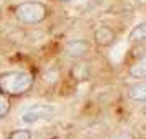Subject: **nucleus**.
Here are the masks:
<instances>
[{"mask_svg": "<svg viewBox=\"0 0 146 139\" xmlns=\"http://www.w3.org/2000/svg\"><path fill=\"white\" fill-rule=\"evenodd\" d=\"M8 111H10V101L5 97V93H0V118L7 116Z\"/></svg>", "mask_w": 146, "mask_h": 139, "instance_id": "9d476101", "label": "nucleus"}, {"mask_svg": "<svg viewBox=\"0 0 146 139\" xmlns=\"http://www.w3.org/2000/svg\"><path fill=\"white\" fill-rule=\"evenodd\" d=\"M128 72H130V75L133 79H145L146 77V56L139 57L135 64H131Z\"/></svg>", "mask_w": 146, "mask_h": 139, "instance_id": "0eeeda50", "label": "nucleus"}, {"mask_svg": "<svg viewBox=\"0 0 146 139\" xmlns=\"http://www.w3.org/2000/svg\"><path fill=\"white\" fill-rule=\"evenodd\" d=\"M54 113V108L44 103H36V105L27 108L23 115H21V121L23 123H35V121H40V119H48L51 118Z\"/></svg>", "mask_w": 146, "mask_h": 139, "instance_id": "7ed1b4c3", "label": "nucleus"}, {"mask_svg": "<svg viewBox=\"0 0 146 139\" xmlns=\"http://www.w3.org/2000/svg\"><path fill=\"white\" fill-rule=\"evenodd\" d=\"M90 49V44L84 40H72L69 41L66 46H64V54L69 56V57H74V59H79V57H84Z\"/></svg>", "mask_w": 146, "mask_h": 139, "instance_id": "20e7f679", "label": "nucleus"}, {"mask_svg": "<svg viewBox=\"0 0 146 139\" xmlns=\"http://www.w3.org/2000/svg\"><path fill=\"white\" fill-rule=\"evenodd\" d=\"M33 85V75L23 70L3 74L0 77V92L5 95H21Z\"/></svg>", "mask_w": 146, "mask_h": 139, "instance_id": "f257e3e1", "label": "nucleus"}, {"mask_svg": "<svg viewBox=\"0 0 146 139\" xmlns=\"http://www.w3.org/2000/svg\"><path fill=\"white\" fill-rule=\"evenodd\" d=\"M56 2H71V0H56Z\"/></svg>", "mask_w": 146, "mask_h": 139, "instance_id": "ddd939ff", "label": "nucleus"}, {"mask_svg": "<svg viewBox=\"0 0 146 139\" xmlns=\"http://www.w3.org/2000/svg\"><path fill=\"white\" fill-rule=\"evenodd\" d=\"M89 75H90V70H89V67L86 64H77V66H74L72 69V77L77 80H86L89 79Z\"/></svg>", "mask_w": 146, "mask_h": 139, "instance_id": "1a4fd4ad", "label": "nucleus"}, {"mask_svg": "<svg viewBox=\"0 0 146 139\" xmlns=\"http://www.w3.org/2000/svg\"><path fill=\"white\" fill-rule=\"evenodd\" d=\"M8 139H31V131L28 129H18V131H13Z\"/></svg>", "mask_w": 146, "mask_h": 139, "instance_id": "9b49d317", "label": "nucleus"}, {"mask_svg": "<svg viewBox=\"0 0 146 139\" xmlns=\"http://www.w3.org/2000/svg\"><path fill=\"white\" fill-rule=\"evenodd\" d=\"M128 97L133 101H146V80H141V82H136V84L130 85Z\"/></svg>", "mask_w": 146, "mask_h": 139, "instance_id": "423d86ee", "label": "nucleus"}, {"mask_svg": "<svg viewBox=\"0 0 146 139\" xmlns=\"http://www.w3.org/2000/svg\"><path fill=\"white\" fill-rule=\"evenodd\" d=\"M117 40V34L113 31L112 28L108 26H100L95 30V33H94V41H95V44H99L102 47H107L113 44Z\"/></svg>", "mask_w": 146, "mask_h": 139, "instance_id": "39448f33", "label": "nucleus"}, {"mask_svg": "<svg viewBox=\"0 0 146 139\" xmlns=\"http://www.w3.org/2000/svg\"><path fill=\"white\" fill-rule=\"evenodd\" d=\"M112 139H133V136H131V132H128V131H120Z\"/></svg>", "mask_w": 146, "mask_h": 139, "instance_id": "f8f14e48", "label": "nucleus"}, {"mask_svg": "<svg viewBox=\"0 0 146 139\" xmlns=\"http://www.w3.org/2000/svg\"><path fill=\"white\" fill-rule=\"evenodd\" d=\"M145 40H146V21L136 25V26L130 31V34H128V41L133 43V44L141 43V41H145Z\"/></svg>", "mask_w": 146, "mask_h": 139, "instance_id": "6e6552de", "label": "nucleus"}, {"mask_svg": "<svg viewBox=\"0 0 146 139\" xmlns=\"http://www.w3.org/2000/svg\"><path fill=\"white\" fill-rule=\"evenodd\" d=\"M15 15H17V18L21 23L36 25V23H41L48 16V8L41 2L28 0V2H23V3H20L15 8Z\"/></svg>", "mask_w": 146, "mask_h": 139, "instance_id": "f03ea898", "label": "nucleus"}]
</instances>
